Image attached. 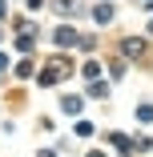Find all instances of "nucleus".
Masks as SVG:
<instances>
[{
	"label": "nucleus",
	"mask_w": 153,
	"mask_h": 157,
	"mask_svg": "<svg viewBox=\"0 0 153 157\" xmlns=\"http://www.w3.org/2000/svg\"><path fill=\"white\" fill-rule=\"evenodd\" d=\"M0 69H8V56H4V52H0Z\"/></svg>",
	"instance_id": "6"
},
{
	"label": "nucleus",
	"mask_w": 153,
	"mask_h": 157,
	"mask_svg": "<svg viewBox=\"0 0 153 157\" xmlns=\"http://www.w3.org/2000/svg\"><path fill=\"white\" fill-rule=\"evenodd\" d=\"M60 109H65V113H81V97H65Z\"/></svg>",
	"instance_id": "4"
},
{
	"label": "nucleus",
	"mask_w": 153,
	"mask_h": 157,
	"mask_svg": "<svg viewBox=\"0 0 153 157\" xmlns=\"http://www.w3.org/2000/svg\"><path fill=\"white\" fill-rule=\"evenodd\" d=\"M0 16H4V0H0Z\"/></svg>",
	"instance_id": "8"
},
{
	"label": "nucleus",
	"mask_w": 153,
	"mask_h": 157,
	"mask_svg": "<svg viewBox=\"0 0 153 157\" xmlns=\"http://www.w3.org/2000/svg\"><path fill=\"white\" fill-rule=\"evenodd\" d=\"M89 157H105V153H97V149H93V153H89Z\"/></svg>",
	"instance_id": "7"
},
{
	"label": "nucleus",
	"mask_w": 153,
	"mask_h": 157,
	"mask_svg": "<svg viewBox=\"0 0 153 157\" xmlns=\"http://www.w3.org/2000/svg\"><path fill=\"white\" fill-rule=\"evenodd\" d=\"M149 33H153V24H149Z\"/></svg>",
	"instance_id": "9"
},
{
	"label": "nucleus",
	"mask_w": 153,
	"mask_h": 157,
	"mask_svg": "<svg viewBox=\"0 0 153 157\" xmlns=\"http://www.w3.org/2000/svg\"><path fill=\"white\" fill-rule=\"evenodd\" d=\"M56 44H60V48L77 44V33H73V28H56Z\"/></svg>",
	"instance_id": "1"
},
{
	"label": "nucleus",
	"mask_w": 153,
	"mask_h": 157,
	"mask_svg": "<svg viewBox=\"0 0 153 157\" xmlns=\"http://www.w3.org/2000/svg\"><path fill=\"white\" fill-rule=\"evenodd\" d=\"M93 20H97V24H109V20H113V8H109V4H97V8H93Z\"/></svg>",
	"instance_id": "2"
},
{
	"label": "nucleus",
	"mask_w": 153,
	"mask_h": 157,
	"mask_svg": "<svg viewBox=\"0 0 153 157\" xmlns=\"http://www.w3.org/2000/svg\"><path fill=\"white\" fill-rule=\"evenodd\" d=\"M137 121L149 125V121H153V105H141V109H137Z\"/></svg>",
	"instance_id": "5"
},
{
	"label": "nucleus",
	"mask_w": 153,
	"mask_h": 157,
	"mask_svg": "<svg viewBox=\"0 0 153 157\" xmlns=\"http://www.w3.org/2000/svg\"><path fill=\"white\" fill-rule=\"evenodd\" d=\"M125 52H129V56H141V52H145V40H133V36H129V40H125Z\"/></svg>",
	"instance_id": "3"
}]
</instances>
